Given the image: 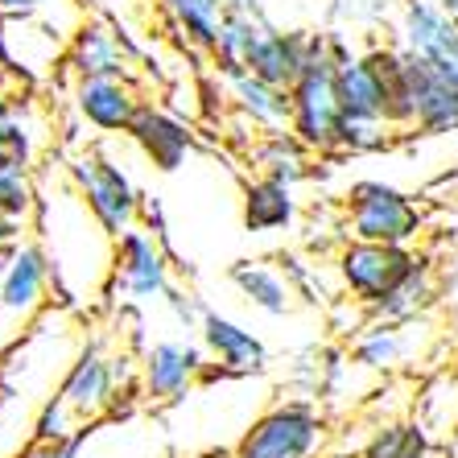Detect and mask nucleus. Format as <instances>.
Wrapping results in <instances>:
<instances>
[{
	"label": "nucleus",
	"mask_w": 458,
	"mask_h": 458,
	"mask_svg": "<svg viewBox=\"0 0 458 458\" xmlns=\"http://www.w3.org/2000/svg\"><path fill=\"white\" fill-rule=\"evenodd\" d=\"M298 219V199H293V186L285 182H273V178H260L244 182V227L256 235H268V232H289Z\"/></svg>",
	"instance_id": "obj_20"
},
{
	"label": "nucleus",
	"mask_w": 458,
	"mask_h": 458,
	"mask_svg": "<svg viewBox=\"0 0 458 458\" xmlns=\"http://www.w3.org/2000/svg\"><path fill=\"white\" fill-rule=\"evenodd\" d=\"M83 437H87V429H79L75 437H63V442H38V437H33L17 458H75L79 446H83Z\"/></svg>",
	"instance_id": "obj_29"
},
{
	"label": "nucleus",
	"mask_w": 458,
	"mask_h": 458,
	"mask_svg": "<svg viewBox=\"0 0 458 458\" xmlns=\"http://www.w3.org/2000/svg\"><path fill=\"white\" fill-rule=\"evenodd\" d=\"M265 17L260 13H227L224 17V30H219V42L211 50V63H215V75H232L240 71L248 58V46L256 42Z\"/></svg>",
	"instance_id": "obj_25"
},
{
	"label": "nucleus",
	"mask_w": 458,
	"mask_h": 458,
	"mask_svg": "<svg viewBox=\"0 0 458 458\" xmlns=\"http://www.w3.org/2000/svg\"><path fill=\"white\" fill-rule=\"evenodd\" d=\"M227 281H232L240 293H244L248 306H256L268 318H285L293 310V281L285 273H277L273 265H260V260H235L227 268Z\"/></svg>",
	"instance_id": "obj_18"
},
{
	"label": "nucleus",
	"mask_w": 458,
	"mask_h": 458,
	"mask_svg": "<svg viewBox=\"0 0 458 458\" xmlns=\"http://www.w3.org/2000/svg\"><path fill=\"white\" fill-rule=\"evenodd\" d=\"M66 66L75 79H132L120 33L112 25L96 21V17L75 25L71 46H66Z\"/></svg>",
	"instance_id": "obj_14"
},
{
	"label": "nucleus",
	"mask_w": 458,
	"mask_h": 458,
	"mask_svg": "<svg viewBox=\"0 0 458 458\" xmlns=\"http://www.w3.org/2000/svg\"><path fill=\"white\" fill-rule=\"evenodd\" d=\"M446 63H450V66H458V46H454V54H450V58H446Z\"/></svg>",
	"instance_id": "obj_34"
},
{
	"label": "nucleus",
	"mask_w": 458,
	"mask_h": 458,
	"mask_svg": "<svg viewBox=\"0 0 458 458\" xmlns=\"http://www.w3.org/2000/svg\"><path fill=\"white\" fill-rule=\"evenodd\" d=\"M426 265V256L413 252L409 244H376V240H347L335 252V273L347 298L360 310L372 314L384 298H393L396 285H405L417 268Z\"/></svg>",
	"instance_id": "obj_2"
},
{
	"label": "nucleus",
	"mask_w": 458,
	"mask_h": 458,
	"mask_svg": "<svg viewBox=\"0 0 458 458\" xmlns=\"http://www.w3.org/2000/svg\"><path fill=\"white\" fill-rule=\"evenodd\" d=\"M207 368V352L194 343H178V339H161L153 343L149 352L140 355L137 380H140V396L153 405H170L194 388V380Z\"/></svg>",
	"instance_id": "obj_8"
},
{
	"label": "nucleus",
	"mask_w": 458,
	"mask_h": 458,
	"mask_svg": "<svg viewBox=\"0 0 458 458\" xmlns=\"http://www.w3.org/2000/svg\"><path fill=\"white\" fill-rule=\"evenodd\" d=\"M396 46L434 63H446L458 46V21L442 9V0H405L396 17Z\"/></svg>",
	"instance_id": "obj_13"
},
{
	"label": "nucleus",
	"mask_w": 458,
	"mask_h": 458,
	"mask_svg": "<svg viewBox=\"0 0 458 458\" xmlns=\"http://www.w3.org/2000/svg\"><path fill=\"white\" fill-rule=\"evenodd\" d=\"M157 9L182 42L211 58L215 42H219V30H224V17H227L224 0H157Z\"/></svg>",
	"instance_id": "obj_19"
},
{
	"label": "nucleus",
	"mask_w": 458,
	"mask_h": 458,
	"mask_svg": "<svg viewBox=\"0 0 458 458\" xmlns=\"http://www.w3.org/2000/svg\"><path fill=\"white\" fill-rule=\"evenodd\" d=\"M434 301H437V273L426 256V265L417 268L405 285H396L393 298H384L372 310V322H417Z\"/></svg>",
	"instance_id": "obj_24"
},
{
	"label": "nucleus",
	"mask_w": 458,
	"mask_h": 458,
	"mask_svg": "<svg viewBox=\"0 0 458 458\" xmlns=\"http://www.w3.org/2000/svg\"><path fill=\"white\" fill-rule=\"evenodd\" d=\"M58 0H0V17H33V13H50Z\"/></svg>",
	"instance_id": "obj_31"
},
{
	"label": "nucleus",
	"mask_w": 458,
	"mask_h": 458,
	"mask_svg": "<svg viewBox=\"0 0 458 458\" xmlns=\"http://www.w3.org/2000/svg\"><path fill=\"white\" fill-rule=\"evenodd\" d=\"M58 396H63L71 413L79 417V426L96 421L99 413L116 409L120 401V360L116 355H104V347H83L75 355V363L66 368L63 384H58Z\"/></svg>",
	"instance_id": "obj_7"
},
{
	"label": "nucleus",
	"mask_w": 458,
	"mask_h": 458,
	"mask_svg": "<svg viewBox=\"0 0 458 458\" xmlns=\"http://www.w3.org/2000/svg\"><path fill=\"white\" fill-rule=\"evenodd\" d=\"M289 99H293L289 132L318 157L335 153L343 107H339V63H335L331 50V33H310L306 66H301L298 83L289 87Z\"/></svg>",
	"instance_id": "obj_1"
},
{
	"label": "nucleus",
	"mask_w": 458,
	"mask_h": 458,
	"mask_svg": "<svg viewBox=\"0 0 458 458\" xmlns=\"http://www.w3.org/2000/svg\"><path fill=\"white\" fill-rule=\"evenodd\" d=\"M413 331H417V322H372L355 339L352 363L363 368V372H393V368H401L409 360Z\"/></svg>",
	"instance_id": "obj_21"
},
{
	"label": "nucleus",
	"mask_w": 458,
	"mask_h": 458,
	"mask_svg": "<svg viewBox=\"0 0 458 458\" xmlns=\"http://www.w3.org/2000/svg\"><path fill=\"white\" fill-rule=\"evenodd\" d=\"M227 13H260L256 9V0H224Z\"/></svg>",
	"instance_id": "obj_32"
},
{
	"label": "nucleus",
	"mask_w": 458,
	"mask_h": 458,
	"mask_svg": "<svg viewBox=\"0 0 458 458\" xmlns=\"http://www.w3.org/2000/svg\"><path fill=\"white\" fill-rule=\"evenodd\" d=\"M66 174H71V186L79 191L87 211L96 215V224L104 227L112 240H120L124 232L137 227L140 194H137V186H132L124 165H116L104 149L75 153L71 165H66Z\"/></svg>",
	"instance_id": "obj_4"
},
{
	"label": "nucleus",
	"mask_w": 458,
	"mask_h": 458,
	"mask_svg": "<svg viewBox=\"0 0 458 458\" xmlns=\"http://www.w3.org/2000/svg\"><path fill=\"white\" fill-rule=\"evenodd\" d=\"M140 91L132 79H75V112L83 124L107 137H128L140 112Z\"/></svg>",
	"instance_id": "obj_10"
},
{
	"label": "nucleus",
	"mask_w": 458,
	"mask_h": 458,
	"mask_svg": "<svg viewBox=\"0 0 458 458\" xmlns=\"http://www.w3.org/2000/svg\"><path fill=\"white\" fill-rule=\"evenodd\" d=\"M4 268H9V265H0V277H4Z\"/></svg>",
	"instance_id": "obj_35"
},
{
	"label": "nucleus",
	"mask_w": 458,
	"mask_h": 458,
	"mask_svg": "<svg viewBox=\"0 0 458 458\" xmlns=\"http://www.w3.org/2000/svg\"><path fill=\"white\" fill-rule=\"evenodd\" d=\"M442 9H446L450 17H454V21H458V0H442Z\"/></svg>",
	"instance_id": "obj_33"
},
{
	"label": "nucleus",
	"mask_w": 458,
	"mask_h": 458,
	"mask_svg": "<svg viewBox=\"0 0 458 458\" xmlns=\"http://www.w3.org/2000/svg\"><path fill=\"white\" fill-rule=\"evenodd\" d=\"M25 244V219L0 211V265H9L13 252Z\"/></svg>",
	"instance_id": "obj_30"
},
{
	"label": "nucleus",
	"mask_w": 458,
	"mask_h": 458,
	"mask_svg": "<svg viewBox=\"0 0 458 458\" xmlns=\"http://www.w3.org/2000/svg\"><path fill=\"white\" fill-rule=\"evenodd\" d=\"M112 277L132 301H165L170 293V256L145 227H132L116 240V265Z\"/></svg>",
	"instance_id": "obj_9"
},
{
	"label": "nucleus",
	"mask_w": 458,
	"mask_h": 458,
	"mask_svg": "<svg viewBox=\"0 0 458 458\" xmlns=\"http://www.w3.org/2000/svg\"><path fill=\"white\" fill-rule=\"evenodd\" d=\"M79 429H83L79 417L71 413V405H66L58 393L38 409V421H33V437H38V442H63V437H75Z\"/></svg>",
	"instance_id": "obj_28"
},
{
	"label": "nucleus",
	"mask_w": 458,
	"mask_h": 458,
	"mask_svg": "<svg viewBox=\"0 0 458 458\" xmlns=\"http://www.w3.org/2000/svg\"><path fill=\"white\" fill-rule=\"evenodd\" d=\"M199 339L207 352V380H232V376H252L268 363V347L260 343V335L240 327L235 318L219 314V310H203L199 318Z\"/></svg>",
	"instance_id": "obj_6"
},
{
	"label": "nucleus",
	"mask_w": 458,
	"mask_h": 458,
	"mask_svg": "<svg viewBox=\"0 0 458 458\" xmlns=\"http://www.w3.org/2000/svg\"><path fill=\"white\" fill-rule=\"evenodd\" d=\"M54 265L50 252L42 244H30L25 240L17 252H13L4 277H0V314L4 318H33L46 301V289H50Z\"/></svg>",
	"instance_id": "obj_12"
},
{
	"label": "nucleus",
	"mask_w": 458,
	"mask_h": 458,
	"mask_svg": "<svg viewBox=\"0 0 458 458\" xmlns=\"http://www.w3.org/2000/svg\"><path fill=\"white\" fill-rule=\"evenodd\" d=\"M396 137L393 124H368V120H343L339 124V145H335V153H352V157H360V153H380L388 149Z\"/></svg>",
	"instance_id": "obj_27"
},
{
	"label": "nucleus",
	"mask_w": 458,
	"mask_h": 458,
	"mask_svg": "<svg viewBox=\"0 0 458 458\" xmlns=\"http://www.w3.org/2000/svg\"><path fill=\"white\" fill-rule=\"evenodd\" d=\"M339 107L343 120L388 124V96H384L380 71L368 54H352L339 63Z\"/></svg>",
	"instance_id": "obj_17"
},
{
	"label": "nucleus",
	"mask_w": 458,
	"mask_h": 458,
	"mask_svg": "<svg viewBox=\"0 0 458 458\" xmlns=\"http://www.w3.org/2000/svg\"><path fill=\"white\" fill-rule=\"evenodd\" d=\"M128 137L145 153V161H149L153 170H161V174H174L194 153V128L157 104H140Z\"/></svg>",
	"instance_id": "obj_11"
},
{
	"label": "nucleus",
	"mask_w": 458,
	"mask_h": 458,
	"mask_svg": "<svg viewBox=\"0 0 458 458\" xmlns=\"http://www.w3.org/2000/svg\"><path fill=\"white\" fill-rule=\"evenodd\" d=\"M327 437V417L310 401H285L256 417L235 442V458H314Z\"/></svg>",
	"instance_id": "obj_5"
},
{
	"label": "nucleus",
	"mask_w": 458,
	"mask_h": 458,
	"mask_svg": "<svg viewBox=\"0 0 458 458\" xmlns=\"http://www.w3.org/2000/svg\"><path fill=\"white\" fill-rule=\"evenodd\" d=\"M306 54H310V33H285L277 25H260L256 42L248 46V58L244 66L252 75H260L265 83H277V87H293L306 66Z\"/></svg>",
	"instance_id": "obj_16"
},
{
	"label": "nucleus",
	"mask_w": 458,
	"mask_h": 458,
	"mask_svg": "<svg viewBox=\"0 0 458 458\" xmlns=\"http://www.w3.org/2000/svg\"><path fill=\"white\" fill-rule=\"evenodd\" d=\"M360 458H434V442H429V429L413 417H401V421H384L372 429V437L363 442Z\"/></svg>",
	"instance_id": "obj_23"
},
{
	"label": "nucleus",
	"mask_w": 458,
	"mask_h": 458,
	"mask_svg": "<svg viewBox=\"0 0 458 458\" xmlns=\"http://www.w3.org/2000/svg\"><path fill=\"white\" fill-rule=\"evenodd\" d=\"M33 207H38V186H33L30 161L0 149V211L17 215V219H30Z\"/></svg>",
	"instance_id": "obj_26"
},
{
	"label": "nucleus",
	"mask_w": 458,
	"mask_h": 458,
	"mask_svg": "<svg viewBox=\"0 0 458 458\" xmlns=\"http://www.w3.org/2000/svg\"><path fill=\"white\" fill-rule=\"evenodd\" d=\"M426 227V211L413 194H405L393 182L363 178L347 191V215L343 232L347 240H376V244H413Z\"/></svg>",
	"instance_id": "obj_3"
},
{
	"label": "nucleus",
	"mask_w": 458,
	"mask_h": 458,
	"mask_svg": "<svg viewBox=\"0 0 458 458\" xmlns=\"http://www.w3.org/2000/svg\"><path fill=\"white\" fill-rule=\"evenodd\" d=\"M248 157H252L256 174H265V178H273V182H285V186H298V182L310 178V157H314V153H310L289 128H281V132H265V137L248 149Z\"/></svg>",
	"instance_id": "obj_22"
},
{
	"label": "nucleus",
	"mask_w": 458,
	"mask_h": 458,
	"mask_svg": "<svg viewBox=\"0 0 458 458\" xmlns=\"http://www.w3.org/2000/svg\"><path fill=\"white\" fill-rule=\"evenodd\" d=\"M227 87V99L240 116L252 128H265V132H281L289 128V116H293V99H289V87L265 83L260 75H252L248 66L232 71V75H219Z\"/></svg>",
	"instance_id": "obj_15"
}]
</instances>
